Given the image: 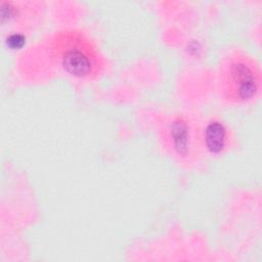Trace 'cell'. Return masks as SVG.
<instances>
[{"mask_svg":"<svg viewBox=\"0 0 262 262\" xmlns=\"http://www.w3.org/2000/svg\"><path fill=\"white\" fill-rule=\"evenodd\" d=\"M50 53L68 74L85 80L97 78L104 68V59L96 44L79 29H63L50 40Z\"/></svg>","mask_w":262,"mask_h":262,"instance_id":"cell-1","label":"cell"},{"mask_svg":"<svg viewBox=\"0 0 262 262\" xmlns=\"http://www.w3.org/2000/svg\"><path fill=\"white\" fill-rule=\"evenodd\" d=\"M220 82L225 100L231 103L248 102L260 91V68L252 56L236 52L224 62Z\"/></svg>","mask_w":262,"mask_h":262,"instance_id":"cell-2","label":"cell"},{"mask_svg":"<svg viewBox=\"0 0 262 262\" xmlns=\"http://www.w3.org/2000/svg\"><path fill=\"white\" fill-rule=\"evenodd\" d=\"M205 143L210 152H221L227 143L226 127L219 121L210 122L205 130Z\"/></svg>","mask_w":262,"mask_h":262,"instance_id":"cell-3","label":"cell"},{"mask_svg":"<svg viewBox=\"0 0 262 262\" xmlns=\"http://www.w3.org/2000/svg\"><path fill=\"white\" fill-rule=\"evenodd\" d=\"M173 146L179 155H186L189 148V127L186 121L179 118L173 121L170 128Z\"/></svg>","mask_w":262,"mask_h":262,"instance_id":"cell-4","label":"cell"}]
</instances>
